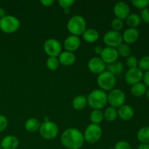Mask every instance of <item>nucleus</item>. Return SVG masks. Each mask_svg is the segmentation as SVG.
<instances>
[{
  "mask_svg": "<svg viewBox=\"0 0 149 149\" xmlns=\"http://www.w3.org/2000/svg\"><path fill=\"white\" fill-rule=\"evenodd\" d=\"M145 95L146 96L147 99L149 100V88H147V90H146V93Z\"/></svg>",
  "mask_w": 149,
  "mask_h": 149,
  "instance_id": "obj_45",
  "label": "nucleus"
},
{
  "mask_svg": "<svg viewBox=\"0 0 149 149\" xmlns=\"http://www.w3.org/2000/svg\"><path fill=\"white\" fill-rule=\"evenodd\" d=\"M8 126V119L4 115L0 114V132H3Z\"/></svg>",
  "mask_w": 149,
  "mask_h": 149,
  "instance_id": "obj_36",
  "label": "nucleus"
},
{
  "mask_svg": "<svg viewBox=\"0 0 149 149\" xmlns=\"http://www.w3.org/2000/svg\"><path fill=\"white\" fill-rule=\"evenodd\" d=\"M67 29L71 35L79 36L87 29V23L83 16L75 15L70 17L67 23Z\"/></svg>",
  "mask_w": 149,
  "mask_h": 149,
  "instance_id": "obj_3",
  "label": "nucleus"
},
{
  "mask_svg": "<svg viewBox=\"0 0 149 149\" xmlns=\"http://www.w3.org/2000/svg\"><path fill=\"white\" fill-rule=\"evenodd\" d=\"M116 50L119 54V56H122L123 58L129 57L130 55H131V52H132L130 46L127 44L123 43V42L119 47H117Z\"/></svg>",
  "mask_w": 149,
  "mask_h": 149,
  "instance_id": "obj_29",
  "label": "nucleus"
},
{
  "mask_svg": "<svg viewBox=\"0 0 149 149\" xmlns=\"http://www.w3.org/2000/svg\"><path fill=\"white\" fill-rule=\"evenodd\" d=\"M41 122L36 118H29L26 121L24 127L26 131L29 132H35L39 130Z\"/></svg>",
  "mask_w": 149,
  "mask_h": 149,
  "instance_id": "obj_22",
  "label": "nucleus"
},
{
  "mask_svg": "<svg viewBox=\"0 0 149 149\" xmlns=\"http://www.w3.org/2000/svg\"><path fill=\"white\" fill-rule=\"evenodd\" d=\"M75 3L74 0H60L58 1L60 7L63 9L70 8Z\"/></svg>",
  "mask_w": 149,
  "mask_h": 149,
  "instance_id": "obj_38",
  "label": "nucleus"
},
{
  "mask_svg": "<svg viewBox=\"0 0 149 149\" xmlns=\"http://www.w3.org/2000/svg\"><path fill=\"white\" fill-rule=\"evenodd\" d=\"M122 36L123 42H125V44H127L130 45L131 44H134L138 41L140 36V33L138 29L127 28V29H125Z\"/></svg>",
  "mask_w": 149,
  "mask_h": 149,
  "instance_id": "obj_16",
  "label": "nucleus"
},
{
  "mask_svg": "<svg viewBox=\"0 0 149 149\" xmlns=\"http://www.w3.org/2000/svg\"><path fill=\"white\" fill-rule=\"evenodd\" d=\"M103 116H104V119L107 122H113L118 118L117 109L116 108L112 107V106H109L103 112Z\"/></svg>",
  "mask_w": 149,
  "mask_h": 149,
  "instance_id": "obj_28",
  "label": "nucleus"
},
{
  "mask_svg": "<svg viewBox=\"0 0 149 149\" xmlns=\"http://www.w3.org/2000/svg\"><path fill=\"white\" fill-rule=\"evenodd\" d=\"M125 20L129 28H134V29H137L142 22L140 15L136 13H130Z\"/></svg>",
  "mask_w": 149,
  "mask_h": 149,
  "instance_id": "obj_24",
  "label": "nucleus"
},
{
  "mask_svg": "<svg viewBox=\"0 0 149 149\" xmlns=\"http://www.w3.org/2000/svg\"><path fill=\"white\" fill-rule=\"evenodd\" d=\"M107 99L108 103H109L110 106L119 109V107L125 104L126 95L125 92L121 89L114 88L108 93Z\"/></svg>",
  "mask_w": 149,
  "mask_h": 149,
  "instance_id": "obj_7",
  "label": "nucleus"
},
{
  "mask_svg": "<svg viewBox=\"0 0 149 149\" xmlns=\"http://www.w3.org/2000/svg\"><path fill=\"white\" fill-rule=\"evenodd\" d=\"M103 40L106 46L113 48H116L123 42L122 33L113 30L106 32L103 35Z\"/></svg>",
  "mask_w": 149,
  "mask_h": 149,
  "instance_id": "obj_10",
  "label": "nucleus"
},
{
  "mask_svg": "<svg viewBox=\"0 0 149 149\" xmlns=\"http://www.w3.org/2000/svg\"><path fill=\"white\" fill-rule=\"evenodd\" d=\"M54 0H42L40 1V3L45 7H50L54 4Z\"/></svg>",
  "mask_w": 149,
  "mask_h": 149,
  "instance_id": "obj_40",
  "label": "nucleus"
},
{
  "mask_svg": "<svg viewBox=\"0 0 149 149\" xmlns=\"http://www.w3.org/2000/svg\"><path fill=\"white\" fill-rule=\"evenodd\" d=\"M81 36L85 42H88V43H94V42H97V39H99L100 34L95 29L89 28L84 31Z\"/></svg>",
  "mask_w": 149,
  "mask_h": 149,
  "instance_id": "obj_20",
  "label": "nucleus"
},
{
  "mask_svg": "<svg viewBox=\"0 0 149 149\" xmlns=\"http://www.w3.org/2000/svg\"><path fill=\"white\" fill-rule=\"evenodd\" d=\"M102 50H103V47H102L101 46H100V45H98V46H96L94 48V52H95L96 54H97V55H100Z\"/></svg>",
  "mask_w": 149,
  "mask_h": 149,
  "instance_id": "obj_41",
  "label": "nucleus"
},
{
  "mask_svg": "<svg viewBox=\"0 0 149 149\" xmlns=\"http://www.w3.org/2000/svg\"><path fill=\"white\" fill-rule=\"evenodd\" d=\"M126 64L129 68H136L138 67V60L135 55H130L126 59Z\"/></svg>",
  "mask_w": 149,
  "mask_h": 149,
  "instance_id": "obj_34",
  "label": "nucleus"
},
{
  "mask_svg": "<svg viewBox=\"0 0 149 149\" xmlns=\"http://www.w3.org/2000/svg\"><path fill=\"white\" fill-rule=\"evenodd\" d=\"M114 149H132L130 144L125 141H119L115 144Z\"/></svg>",
  "mask_w": 149,
  "mask_h": 149,
  "instance_id": "obj_35",
  "label": "nucleus"
},
{
  "mask_svg": "<svg viewBox=\"0 0 149 149\" xmlns=\"http://www.w3.org/2000/svg\"><path fill=\"white\" fill-rule=\"evenodd\" d=\"M18 146L19 140L15 135H7L1 141V146L3 149H16Z\"/></svg>",
  "mask_w": 149,
  "mask_h": 149,
  "instance_id": "obj_19",
  "label": "nucleus"
},
{
  "mask_svg": "<svg viewBox=\"0 0 149 149\" xmlns=\"http://www.w3.org/2000/svg\"><path fill=\"white\" fill-rule=\"evenodd\" d=\"M97 85L100 90L103 91H111L116 87V76L106 70L103 73L97 75Z\"/></svg>",
  "mask_w": 149,
  "mask_h": 149,
  "instance_id": "obj_4",
  "label": "nucleus"
},
{
  "mask_svg": "<svg viewBox=\"0 0 149 149\" xmlns=\"http://www.w3.org/2000/svg\"><path fill=\"white\" fill-rule=\"evenodd\" d=\"M113 14L116 17L123 20L126 19L127 16L130 14V8L128 4L125 1H118L113 6Z\"/></svg>",
  "mask_w": 149,
  "mask_h": 149,
  "instance_id": "obj_14",
  "label": "nucleus"
},
{
  "mask_svg": "<svg viewBox=\"0 0 149 149\" xmlns=\"http://www.w3.org/2000/svg\"><path fill=\"white\" fill-rule=\"evenodd\" d=\"M143 77V71H141L138 67L129 68L125 76V80L126 83L130 85H133L137 83L141 82Z\"/></svg>",
  "mask_w": 149,
  "mask_h": 149,
  "instance_id": "obj_11",
  "label": "nucleus"
},
{
  "mask_svg": "<svg viewBox=\"0 0 149 149\" xmlns=\"http://www.w3.org/2000/svg\"><path fill=\"white\" fill-rule=\"evenodd\" d=\"M137 138L141 143L149 144V126L140 128L137 132Z\"/></svg>",
  "mask_w": 149,
  "mask_h": 149,
  "instance_id": "obj_26",
  "label": "nucleus"
},
{
  "mask_svg": "<svg viewBox=\"0 0 149 149\" xmlns=\"http://www.w3.org/2000/svg\"><path fill=\"white\" fill-rule=\"evenodd\" d=\"M87 100V105L90 108L101 110L108 103L107 93L100 89H96L89 93Z\"/></svg>",
  "mask_w": 149,
  "mask_h": 149,
  "instance_id": "obj_2",
  "label": "nucleus"
},
{
  "mask_svg": "<svg viewBox=\"0 0 149 149\" xmlns=\"http://www.w3.org/2000/svg\"><path fill=\"white\" fill-rule=\"evenodd\" d=\"M102 128L99 125L90 124L86 127L83 135L84 141L89 143H95L102 136Z\"/></svg>",
  "mask_w": 149,
  "mask_h": 149,
  "instance_id": "obj_8",
  "label": "nucleus"
},
{
  "mask_svg": "<svg viewBox=\"0 0 149 149\" xmlns=\"http://www.w3.org/2000/svg\"><path fill=\"white\" fill-rule=\"evenodd\" d=\"M137 149H149V144L148 143H141L138 146Z\"/></svg>",
  "mask_w": 149,
  "mask_h": 149,
  "instance_id": "obj_42",
  "label": "nucleus"
},
{
  "mask_svg": "<svg viewBox=\"0 0 149 149\" xmlns=\"http://www.w3.org/2000/svg\"><path fill=\"white\" fill-rule=\"evenodd\" d=\"M20 27V21L17 17L11 15H6L0 19V29L6 33H13Z\"/></svg>",
  "mask_w": 149,
  "mask_h": 149,
  "instance_id": "obj_5",
  "label": "nucleus"
},
{
  "mask_svg": "<svg viewBox=\"0 0 149 149\" xmlns=\"http://www.w3.org/2000/svg\"><path fill=\"white\" fill-rule=\"evenodd\" d=\"M118 117L124 121H129L133 118L135 115V111L133 108L127 104H124L119 107L117 110Z\"/></svg>",
  "mask_w": 149,
  "mask_h": 149,
  "instance_id": "obj_17",
  "label": "nucleus"
},
{
  "mask_svg": "<svg viewBox=\"0 0 149 149\" xmlns=\"http://www.w3.org/2000/svg\"><path fill=\"white\" fill-rule=\"evenodd\" d=\"M63 11H64V13H65V14H68V13H70V8H66V9H63Z\"/></svg>",
  "mask_w": 149,
  "mask_h": 149,
  "instance_id": "obj_44",
  "label": "nucleus"
},
{
  "mask_svg": "<svg viewBox=\"0 0 149 149\" xmlns=\"http://www.w3.org/2000/svg\"><path fill=\"white\" fill-rule=\"evenodd\" d=\"M60 64L64 66H71L76 62V55L74 52L68 51H62L58 57Z\"/></svg>",
  "mask_w": 149,
  "mask_h": 149,
  "instance_id": "obj_18",
  "label": "nucleus"
},
{
  "mask_svg": "<svg viewBox=\"0 0 149 149\" xmlns=\"http://www.w3.org/2000/svg\"><path fill=\"white\" fill-rule=\"evenodd\" d=\"M61 65L58 57H49L46 61V65L48 69L51 71L57 70Z\"/></svg>",
  "mask_w": 149,
  "mask_h": 149,
  "instance_id": "obj_30",
  "label": "nucleus"
},
{
  "mask_svg": "<svg viewBox=\"0 0 149 149\" xmlns=\"http://www.w3.org/2000/svg\"><path fill=\"white\" fill-rule=\"evenodd\" d=\"M60 140L61 144L68 149H79L85 142L82 132L74 127L65 130L61 135Z\"/></svg>",
  "mask_w": 149,
  "mask_h": 149,
  "instance_id": "obj_1",
  "label": "nucleus"
},
{
  "mask_svg": "<svg viewBox=\"0 0 149 149\" xmlns=\"http://www.w3.org/2000/svg\"><path fill=\"white\" fill-rule=\"evenodd\" d=\"M131 2L135 8L141 10L147 8L149 5V0H132Z\"/></svg>",
  "mask_w": 149,
  "mask_h": 149,
  "instance_id": "obj_33",
  "label": "nucleus"
},
{
  "mask_svg": "<svg viewBox=\"0 0 149 149\" xmlns=\"http://www.w3.org/2000/svg\"><path fill=\"white\" fill-rule=\"evenodd\" d=\"M140 17H141V20L143 21L146 23H149V8L143 9V10H141V14L139 15Z\"/></svg>",
  "mask_w": 149,
  "mask_h": 149,
  "instance_id": "obj_37",
  "label": "nucleus"
},
{
  "mask_svg": "<svg viewBox=\"0 0 149 149\" xmlns=\"http://www.w3.org/2000/svg\"><path fill=\"white\" fill-rule=\"evenodd\" d=\"M143 84L148 88H149V70L147 71H145V73H143Z\"/></svg>",
  "mask_w": 149,
  "mask_h": 149,
  "instance_id": "obj_39",
  "label": "nucleus"
},
{
  "mask_svg": "<svg viewBox=\"0 0 149 149\" xmlns=\"http://www.w3.org/2000/svg\"><path fill=\"white\" fill-rule=\"evenodd\" d=\"M100 58L105 63L109 65L117 61L119 54L116 50V48L106 47L103 48V50L100 55Z\"/></svg>",
  "mask_w": 149,
  "mask_h": 149,
  "instance_id": "obj_13",
  "label": "nucleus"
},
{
  "mask_svg": "<svg viewBox=\"0 0 149 149\" xmlns=\"http://www.w3.org/2000/svg\"><path fill=\"white\" fill-rule=\"evenodd\" d=\"M148 87L143 84V82H139L132 85L130 88V93L134 97H140L145 95Z\"/></svg>",
  "mask_w": 149,
  "mask_h": 149,
  "instance_id": "obj_21",
  "label": "nucleus"
},
{
  "mask_svg": "<svg viewBox=\"0 0 149 149\" xmlns=\"http://www.w3.org/2000/svg\"><path fill=\"white\" fill-rule=\"evenodd\" d=\"M81 45V39L79 36L70 35L67 36L63 42V47L65 51L74 52L80 47Z\"/></svg>",
  "mask_w": 149,
  "mask_h": 149,
  "instance_id": "obj_15",
  "label": "nucleus"
},
{
  "mask_svg": "<svg viewBox=\"0 0 149 149\" xmlns=\"http://www.w3.org/2000/svg\"><path fill=\"white\" fill-rule=\"evenodd\" d=\"M87 67L90 72L99 75L106 70V64L102 61L100 57H93L90 58L87 63Z\"/></svg>",
  "mask_w": 149,
  "mask_h": 149,
  "instance_id": "obj_12",
  "label": "nucleus"
},
{
  "mask_svg": "<svg viewBox=\"0 0 149 149\" xmlns=\"http://www.w3.org/2000/svg\"><path fill=\"white\" fill-rule=\"evenodd\" d=\"M87 105V97L83 95H77L72 100V107L76 111H81L86 107Z\"/></svg>",
  "mask_w": 149,
  "mask_h": 149,
  "instance_id": "obj_23",
  "label": "nucleus"
},
{
  "mask_svg": "<svg viewBox=\"0 0 149 149\" xmlns=\"http://www.w3.org/2000/svg\"><path fill=\"white\" fill-rule=\"evenodd\" d=\"M90 119L92 124L100 125V124L104 119L103 112L99 109H93L90 114Z\"/></svg>",
  "mask_w": 149,
  "mask_h": 149,
  "instance_id": "obj_27",
  "label": "nucleus"
},
{
  "mask_svg": "<svg viewBox=\"0 0 149 149\" xmlns=\"http://www.w3.org/2000/svg\"><path fill=\"white\" fill-rule=\"evenodd\" d=\"M5 15H6L5 10H4V8H2V7H0V19L2 18V17H4Z\"/></svg>",
  "mask_w": 149,
  "mask_h": 149,
  "instance_id": "obj_43",
  "label": "nucleus"
},
{
  "mask_svg": "<svg viewBox=\"0 0 149 149\" xmlns=\"http://www.w3.org/2000/svg\"><path fill=\"white\" fill-rule=\"evenodd\" d=\"M39 134L45 140H53L59 133L58 126L52 121L43 122L39 127Z\"/></svg>",
  "mask_w": 149,
  "mask_h": 149,
  "instance_id": "obj_6",
  "label": "nucleus"
},
{
  "mask_svg": "<svg viewBox=\"0 0 149 149\" xmlns=\"http://www.w3.org/2000/svg\"><path fill=\"white\" fill-rule=\"evenodd\" d=\"M111 26L112 30L115 31L119 32L122 29H123L124 22L123 20H121V19L115 17V18H113V20H112Z\"/></svg>",
  "mask_w": 149,
  "mask_h": 149,
  "instance_id": "obj_32",
  "label": "nucleus"
},
{
  "mask_svg": "<svg viewBox=\"0 0 149 149\" xmlns=\"http://www.w3.org/2000/svg\"><path fill=\"white\" fill-rule=\"evenodd\" d=\"M138 67L142 71H147L149 70V55L143 56L138 61Z\"/></svg>",
  "mask_w": 149,
  "mask_h": 149,
  "instance_id": "obj_31",
  "label": "nucleus"
},
{
  "mask_svg": "<svg viewBox=\"0 0 149 149\" xmlns=\"http://www.w3.org/2000/svg\"><path fill=\"white\" fill-rule=\"evenodd\" d=\"M106 69L114 76L119 75L123 71L124 65L122 62L116 61L112 63L106 65Z\"/></svg>",
  "mask_w": 149,
  "mask_h": 149,
  "instance_id": "obj_25",
  "label": "nucleus"
},
{
  "mask_svg": "<svg viewBox=\"0 0 149 149\" xmlns=\"http://www.w3.org/2000/svg\"><path fill=\"white\" fill-rule=\"evenodd\" d=\"M43 49L49 57H58L62 52V45L57 39L49 38L44 43Z\"/></svg>",
  "mask_w": 149,
  "mask_h": 149,
  "instance_id": "obj_9",
  "label": "nucleus"
},
{
  "mask_svg": "<svg viewBox=\"0 0 149 149\" xmlns=\"http://www.w3.org/2000/svg\"><path fill=\"white\" fill-rule=\"evenodd\" d=\"M109 149H114L113 148H109Z\"/></svg>",
  "mask_w": 149,
  "mask_h": 149,
  "instance_id": "obj_46",
  "label": "nucleus"
}]
</instances>
